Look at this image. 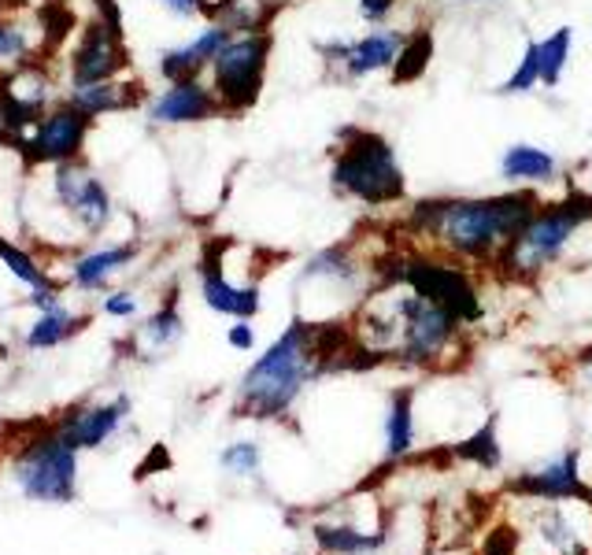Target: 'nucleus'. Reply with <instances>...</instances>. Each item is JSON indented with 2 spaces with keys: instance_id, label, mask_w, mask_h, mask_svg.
Masks as SVG:
<instances>
[{
  "instance_id": "nucleus-1",
  "label": "nucleus",
  "mask_w": 592,
  "mask_h": 555,
  "mask_svg": "<svg viewBox=\"0 0 592 555\" xmlns=\"http://www.w3.org/2000/svg\"><path fill=\"white\" fill-rule=\"evenodd\" d=\"M23 222L37 234V241L70 248L89 245L111 234L122 219V208L111 193L108 178L81 159H67L56 167H34L26 181V193L19 200Z\"/></svg>"
},
{
  "instance_id": "nucleus-2",
  "label": "nucleus",
  "mask_w": 592,
  "mask_h": 555,
  "mask_svg": "<svg viewBox=\"0 0 592 555\" xmlns=\"http://www.w3.org/2000/svg\"><path fill=\"white\" fill-rule=\"evenodd\" d=\"M537 208L540 204L529 189L482 200H426L412 211V226L426 237H437L456 256L485 259L512 245V237L534 219Z\"/></svg>"
},
{
  "instance_id": "nucleus-3",
  "label": "nucleus",
  "mask_w": 592,
  "mask_h": 555,
  "mask_svg": "<svg viewBox=\"0 0 592 555\" xmlns=\"http://www.w3.org/2000/svg\"><path fill=\"white\" fill-rule=\"evenodd\" d=\"M322 367V352L315 341V326L293 322L263 356L252 363L249 375L241 378L238 408L249 419H274L289 411V403L300 397L308 378Z\"/></svg>"
},
{
  "instance_id": "nucleus-4",
  "label": "nucleus",
  "mask_w": 592,
  "mask_h": 555,
  "mask_svg": "<svg viewBox=\"0 0 592 555\" xmlns=\"http://www.w3.org/2000/svg\"><path fill=\"white\" fill-rule=\"evenodd\" d=\"M330 181L337 193L360 200L366 208L396 204L404 197V170L396 164L393 145L371 130H344V141L330 167Z\"/></svg>"
},
{
  "instance_id": "nucleus-5",
  "label": "nucleus",
  "mask_w": 592,
  "mask_h": 555,
  "mask_svg": "<svg viewBox=\"0 0 592 555\" xmlns=\"http://www.w3.org/2000/svg\"><path fill=\"white\" fill-rule=\"evenodd\" d=\"M130 45H127V23H122L119 0H94V15L78 26L75 42L64 56L59 82L64 89L108 82V78L130 75Z\"/></svg>"
},
{
  "instance_id": "nucleus-6",
  "label": "nucleus",
  "mask_w": 592,
  "mask_h": 555,
  "mask_svg": "<svg viewBox=\"0 0 592 555\" xmlns=\"http://www.w3.org/2000/svg\"><path fill=\"white\" fill-rule=\"evenodd\" d=\"M589 222H592V197L585 193H570L559 204L537 208L534 219L512 237V245L500 252V264L515 270L518 278L540 275V270L552 267L563 256L574 234L581 226H589Z\"/></svg>"
},
{
  "instance_id": "nucleus-7",
  "label": "nucleus",
  "mask_w": 592,
  "mask_h": 555,
  "mask_svg": "<svg viewBox=\"0 0 592 555\" xmlns=\"http://www.w3.org/2000/svg\"><path fill=\"white\" fill-rule=\"evenodd\" d=\"M271 48L274 37L271 30H252V34H233L219 56L208 67V86L219 97L222 115H241V111L256 108L263 97V82H267L271 67Z\"/></svg>"
},
{
  "instance_id": "nucleus-8",
  "label": "nucleus",
  "mask_w": 592,
  "mask_h": 555,
  "mask_svg": "<svg viewBox=\"0 0 592 555\" xmlns=\"http://www.w3.org/2000/svg\"><path fill=\"white\" fill-rule=\"evenodd\" d=\"M59 100H64V82L53 59L37 56L0 70V141L8 145Z\"/></svg>"
},
{
  "instance_id": "nucleus-9",
  "label": "nucleus",
  "mask_w": 592,
  "mask_h": 555,
  "mask_svg": "<svg viewBox=\"0 0 592 555\" xmlns=\"http://www.w3.org/2000/svg\"><path fill=\"white\" fill-rule=\"evenodd\" d=\"M94 126H97L94 119L81 115L75 104H67V100H59V104L48 108L34 126H26L23 134L8 141V148L23 156V164L30 170L56 167V164H67V159L86 156Z\"/></svg>"
},
{
  "instance_id": "nucleus-10",
  "label": "nucleus",
  "mask_w": 592,
  "mask_h": 555,
  "mask_svg": "<svg viewBox=\"0 0 592 555\" xmlns=\"http://www.w3.org/2000/svg\"><path fill=\"white\" fill-rule=\"evenodd\" d=\"M141 115L156 130H182L211 123L222 115V108L219 97L211 93L208 78H182V82H160L156 89H149Z\"/></svg>"
},
{
  "instance_id": "nucleus-11",
  "label": "nucleus",
  "mask_w": 592,
  "mask_h": 555,
  "mask_svg": "<svg viewBox=\"0 0 592 555\" xmlns=\"http://www.w3.org/2000/svg\"><path fill=\"white\" fill-rule=\"evenodd\" d=\"M19 486L30 500L67 503L75 497V448L64 437H45L15 467Z\"/></svg>"
},
{
  "instance_id": "nucleus-12",
  "label": "nucleus",
  "mask_w": 592,
  "mask_h": 555,
  "mask_svg": "<svg viewBox=\"0 0 592 555\" xmlns=\"http://www.w3.org/2000/svg\"><path fill=\"white\" fill-rule=\"evenodd\" d=\"M404 42H407L404 30L374 26V30H366L363 37H352V42L333 37V42H319L315 48H319V56L326 64L337 67V75L355 82V78H366V75H377V70L393 67Z\"/></svg>"
},
{
  "instance_id": "nucleus-13",
  "label": "nucleus",
  "mask_w": 592,
  "mask_h": 555,
  "mask_svg": "<svg viewBox=\"0 0 592 555\" xmlns=\"http://www.w3.org/2000/svg\"><path fill=\"white\" fill-rule=\"evenodd\" d=\"M141 256L138 237H100L89 241L86 248L75 252L67 259V275L64 281L78 292H108V286L116 281L122 270L134 267V259Z\"/></svg>"
},
{
  "instance_id": "nucleus-14",
  "label": "nucleus",
  "mask_w": 592,
  "mask_h": 555,
  "mask_svg": "<svg viewBox=\"0 0 592 555\" xmlns=\"http://www.w3.org/2000/svg\"><path fill=\"white\" fill-rule=\"evenodd\" d=\"M396 278L407 281L415 292H423L426 300H434V304H441L445 311H452L459 322L482 319L478 292L471 281H467L463 270H456L448 264H430V259H415V264H404V270Z\"/></svg>"
},
{
  "instance_id": "nucleus-15",
  "label": "nucleus",
  "mask_w": 592,
  "mask_h": 555,
  "mask_svg": "<svg viewBox=\"0 0 592 555\" xmlns=\"http://www.w3.org/2000/svg\"><path fill=\"white\" fill-rule=\"evenodd\" d=\"M230 30L219 23V19H204V23L193 30L186 42L167 45L156 56V78L160 82H182V78H204L211 67V59L219 56V48L230 42Z\"/></svg>"
},
{
  "instance_id": "nucleus-16",
  "label": "nucleus",
  "mask_w": 592,
  "mask_h": 555,
  "mask_svg": "<svg viewBox=\"0 0 592 555\" xmlns=\"http://www.w3.org/2000/svg\"><path fill=\"white\" fill-rule=\"evenodd\" d=\"M56 37L59 30L48 23L45 12H34L26 4L0 12V70L45 56L56 45Z\"/></svg>"
},
{
  "instance_id": "nucleus-17",
  "label": "nucleus",
  "mask_w": 592,
  "mask_h": 555,
  "mask_svg": "<svg viewBox=\"0 0 592 555\" xmlns=\"http://www.w3.org/2000/svg\"><path fill=\"white\" fill-rule=\"evenodd\" d=\"M145 82L134 75H122V78H108V82H94V86H75L64 89V100L75 104L81 115H89L94 123L111 115H127V111H141L145 104Z\"/></svg>"
},
{
  "instance_id": "nucleus-18",
  "label": "nucleus",
  "mask_w": 592,
  "mask_h": 555,
  "mask_svg": "<svg viewBox=\"0 0 592 555\" xmlns=\"http://www.w3.org/2000/svg\"><path fill=\"white\" fill-rule=\"evenodd\" d=\"M515 492L534 500H592L585 478H581V452L570 448L563 456L548 459L545 467L523 474L515 481Z\"/></svg>"
},
{
  "instance_id": "nucleus-19",
  "label": "nucleus",
  "mask_w": 592,
  "mask_h": 555,
  "mask_svg": "<svg viewBox=\"0 0 592 555\" xmlns=\"http://www.w3.org/2000/svg\"><path fill=\"white\" fill-rule=\"evenodd\" d=\"M200 297L211 311L230 319H256L263 304L260 286H238V281H230L219 256H208L200 264Z\"/></svg>"
},
{
  "instance_id": "nucleus-20",
  "label": "nucleus",
  "mask_w": 592,
  "mask_h": 555,
  "mask_svg": "<svg viewBox=\"0 0 592 555\" xmlns=\"http://www.w3.org/2000/svg\"><path fill=\"white\" fill-rule=\"evenodd\" d=\"M127 411H130L127 397H116L111 403H97V408L75 411V415L64 422L59 437H64L70 448H97V444H105L111 433L119 430V422Z\"/></svg>"
},
{
  "instance_id": "nucleus-21",
  "label": "nucleus",
  "mask_w": 592,
  "mask_h": 555,
  "mask_svg": "<svg viewBox=\"0 0 592 555\" xmlns=\"http://www.w3.org/2000/svg\"><path fill=\"white\" fill-rule=\"evenodd\" d=\"M545 511L534 519V537L548 555H589L585 548V533L570 514L563 511L567 500H540Z\"/></svg>"
},
{
  "instance_id": "nucleus-22",
  "label": "nucleus",
  "mask_w": 592,
  "mask_h": 555,
  "mask_svg": "<svg viewBox=\"0 0 592 555\" xmlns=\"http://www.w3.org/2000/svg\"><path fill=\"white\" fill-rule=\"evenodd\" d=\"M182 337H186V319H182V311H178V300L171 297L167 304L156 308L145 322H141L130 345H134L138 359H160L163 352L175 348Z\"/></svg>"
},
{
  "instance_id": "nucleus-23",
  "label": "nucleus",
  "mask_w": 592,
  "mask_h": 555,
  "mask_svg": "<svg viewBox=\"0 0 592 555\" xmlns=\"http://www.w3.org/2000/svg\"><path fill=\"white\" fill-rule=\"evenodd\" d=\"M500 175L515 186H537V181H552L559 175V159L537 145H512L500 159Z\"/></svg>"
},
{
  "instance_id": "nucleus-24",
  "label": "nucleus",
  "mask_w": 592,
  "mask_h": 555,
  "mask_svg": "<svg viewBox=\"0 0 592 555\" xmlns=\"http://www.w3.org/2000/svg\"><path fill=\"white\" fill-rule=\"evenodd\" d=\"M81 326V315H75L67 304H56L53 311H37V319L26 330V348H56L70 333Z\"/></svg>"
},
{
  "instance_id": "nucleus-25",
  "label": "nucleus",
  "mask_w": 592,
  "mask_h": 555,
  "mask_svg": "<svg viewBox=\"0 0 592 555\" xmlns=\"http://www.w3.org/2000/svg\"><path fill=\"white\" fill-rule=\"evenodd\" d=\"M0 264H4V270L15 281H23L26 289H37V286H48V281H53L48 267L41 264L34 252L23 248L19 241H12V237L4 234V230H0Z\"/></svg>"
},
{
  "instance_id": "nucleus-26",
  "label": "nucleus",
  "mask_w": 592,
  "mask_h": 555,
  "mask_svg": "<svg viewBox=\"0 0 592 555\" xmlns=\"http://www.w3.org/2000/svg\"><path fill=\"white\" fill-rule=\"evenodd\" d=\"M415 444V411H412V392H396L390 403V415H385V452L407 456Z\"/></svg>"
},
{
  "instance_id": "nucleus-27",
  "label": "nucleus",
  "mask_w": 592,
  "mask_h": 555,
  "mask_svg": "<svg viewBox=\"0 0 592 555\" xmlns=\"http://www.w3.org/2000/svg\"><path fill=\"white\" fill-rule=\"evenodd\" d=\"M315 537L326 552L333 555H366V552H377L385 544V533L382 530H355V526H319L315 530Z\"/></svg>"
},
{
  "instance_id": "nucleus-28",
  "label": "nucleus",
  "mask_w": 592,
  "mask_h": 555,
  "mask_svg": "<svg viewBox=\"0 0 592 555\" xmlns=\"http://www.w3.org/2000/svg\"><path fill=\"white\" fill-rule=\"evenodd\" d=\"M570 45H574V30L570 26H559L552 30V37L537 42V59H540V86L556 89L559 78L567 70V59H570Z\"/></svg>"
},
{
  "instance_id": "nucleus-29",
  "label": "nucleus",
  "mask_w": 592,
  "mask_h": 555,
  "mask_svg": "<svg viewBox=\"0 0 592 555\" xmlns=\"http://www.w3.org/2000/svg\"><path fill=\"white\" fill-rule=\"evenodd\" d=\"M430 59H434V37L426 34V30H418V34H407L401 56H396V64H393V82L404 86V82H415V78H423L426 67H430Z\"/></svg>"
},
{
  "instance_id": "nucleus-30",
  "label": "nucleus",
  "mask_w": 592,
  "mask_h": 555,
  "mask_svg": "<svg viewBox=\"0 0 592 555\" xmlns=\"http://www.w3.org/2000/svg\"><path fill=\"white\" fill-rule=\"evenodd\" d=\"M459 456L482 463L485 470L500 467V448H496V426H493V422H485V426L478 430L474 437H467L463 444H459Z\"/></svg>"
},
{
  "instance_id": "nucleus-31",
  "label": "nucleus",
  "mask_w": 592,
  "mask_h": 555,
  "mask_svg": "<svg viewBox=\"0 0 592 555\" xmlns=\"http://www.w3.org/2000/svg\"><path fill=\"white\" fill-rule=\"evenodd\" d=\"M540 82V59H537V42H526V53L518 59V67L512 70V78H507L504 86H500V93L507 97H518V93H529Z\"/></svg>"
},
{
  "instance_id": "nucleus-32",
  "label": "nucleus",
  "mask_w": 592,
  "mask_h": 555,
  "mask_svg": "<svg viewBox=\"0 0 592 555\" xmlns=\"http://www.w3.org/2000/svg\"><path fill=\"white\" fill-rule=\"evenodd\" d=\"M219 463L227 467L230 474H260V463H263V452H260V444L256 441H238V444H230L227 452L219 456Z\"/></svg>"
},
{
  "instance_id": "nucleus-33",
  "label": "nucleus",
  "mask_w": 592,
  "mask_h": 555,
  "mask_svg": "<svg viewBox=\"0 0 592 555\" xmlns=\"http://www.w3.org/2000/svg\"><path fill=\"white\" fill-rule=\"evenodd\" d=\"M163 15L178 19V23H204L211 15V4L216 0H152Z\"/></svg>"
},
{
  "instance_id": "nucleus-34",
  "label": "nucleus",
  "mask_w": 592,
  "mask_h": 555,
  "mask_svg": "<svg viewBox=\"0 0 592 555\" xmlns=\"http://www.w3.org/2000/svg\"><path fill=\"white\" fill-rule=\"evenodd\" d=\"M141 308L138 292L134 289H111L105 300H100V311H105L108 319H134Z\"/></svg>"
},
{
  "instance_id": "nucleus-35",
  "label": "nucleus",
  "mask_w": 592,
  "mask_h": 555,
  "mask_svg": "<svg viewBox=\"0 0 592 555\" xmlns=\"http://www.w3.org/2000/svg\"><path fill=\"white\" fill-rule=\"evenodd\" d=\"M396 4H401V0H360L355 12H360L366 26H385V19L396 12Z\"/></svg>"
},
{
  "instance_id": "nucleus-36",
  "label": "nucleus",
  "mask_w": 592,
  "mask_h": 555,
  "mask_svg": "<svg viewBox=\"0 0 592 555\" xmlns=\"http://www.w3.org/2000/svg\"><path fill=\"white\" fill-rule=\"evenodd\" d=\"M227 345L233 352H252V348H256V326H252V319L233 322V326L227 330Z\"/></svg>"
},
{
  "instance_id": "nucleus-37",
  "label": "nucleus",
  "mask_w": 592,
  "mask_h": 555,
  "mask_svg": "<svg viewBox=\"0 0 592 555\" xmlns=\"http://www.w3.org/2000/svg\"><path fill=\"white\" fill-rule=\"evenodd\" d=\"M485 555H515V537H512V533H507V530L493 533V541H489Z\"/></svg>"
},
{
  "instance_id": "nucleus-38",
  "label": "nucleus",
  "mask_w": 592,
  "mask_h": 555,
  "mask_svg": "<svg viewBox=\"0 0 592 555\" xmlns=\"http://www.w3.org/2000/svg\"><path fill=\"white\" fill-rule=\"evenodd\" d=\"M8 8H23L19 0H0V12H8Z\"/></svg>"
},
{
  "instance_id": "nucleus-39",
  "label": "nucleus",
  "mask_w": 592,
  "mask_h": 555,
  "mask_svg": "<svg viewBox=\"0 0 592 555\" xmlns=\"http://www.w3.org/2000/svg\"><path fill=\"white\" fill-rule=\"evenodd\" d=\"M585 375H589V381H592V359H589V367H585Z\"/></svg>"
},
{
  "instance_id": "nucleus-40",
  "label": "nucleus",
  "mask_w": 592,
  "mask_h": 555,
  "mask_svg": "<svg viewBox=\"0 0 592 555\" xmlns=\"http://www.w3.org/2000/svg\"><path fill=\"white\" fill-rule=\"evenodd\" d=\"M19 4H30V0H19Z\"/></svg>"
}]
</instances>
